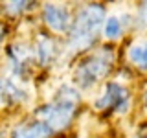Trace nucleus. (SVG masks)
<instances>
[{
    "mask_svg": "<svg viewBox=\"0 0 147 138\" xmlns=\"http://www.w3.org/2000/svg\"><path fill=\"white\" fill-rule=\"evenodd\" d=\"M0 92H2L6 98H9L11 101H24L30 98L28 90L15 79H0Z\"/></svg>",
    "mask_w": 147,
    "mask_h": 138,
    "instance_id": "obj_7",
    "label": "nucleus"
},
{
    "mask_svg": "<svg viewBox=\"0 0 147 138\" xmlns=\"http://www.w3.org/2000/svg\"><path fill=\"white\" fill-rule=\"evenodd\" d=\"M53 57V43L46 37H40L37 43V59L40 64H48L50 59Z\"/></svg>",
    "mask_w": 147,
    "mask_h": 138,
    "instance_id": "obj_10",
    "label": "nucleus"
},
{
    "mask_svg": "<svg viewBox=\"0 0 147 138\" xmlns=\"http://www.w3.org/2000/svg\"><path fill=\"white\" fill-rule=\"evenodd\" d=\"M129 61L136 68L147 72V39H140L129 46Z\"/></svg>",
    "mask_w": 147,
    "mask_h": 138,
    "instance_id": "obj_6",
    "label": "nucleus"
},
{
    "mask_svg": "<svg viewBox=\"0 0 147 138\" xmlns=\"http://www.w3.org/2000/svg\"><path fill=\"white\" fill-rule=\"evenodd\" d=\"M77 101H79V96H77L76 89H72L68 85H63L57 92V98L50 105L40 109L37 112V116L52 131H61V129H64L70 123L74 112H76Z\"/></svg>",
    "mask_w": 147,
    "mask_h": 138,
    "instance_id": "obj_1",
    "label": "nucleus"
},
{
    "mask_svg": "<svg viewBox=\"0 0 147 138\" xmlns=\"http://www.w3.org/2000/svg\"><path fill=\"white\" fill-rule=\"evenodd\" d=\"M28 6H30L28 2H7V4H6V9L11 13V15H17V13H20V11H24V9H28Z\"/></svg>",
    "mask_w": 147,
    "mask_h": 138,
    "instance_id": "obj_11",
    "label": "nucleus"
},
{
    "mask_svg": "<svg viewBox=\"0 0 147 138\" xmlns=\"http://www.w3.org/2000/svg\"><path fill=\"white\" fill-rule=\"evenodd\" d=\"M0 33H2V30H0ZM0 41H2V35H0Z\"/></svg>",
    "mask_w": 147,
    "mask_h": 138,
    "instance_id": "obj_15",
    "label": "nucleus"
},
{
    "mask_svg": "<svg viewBox=\"0 0 147 138\" xmlns=\"http://www.w3.org/2000/svg\"><path fill=\"white\" fill-rule=\"evenodd\" d=\"M110 66H112V52L110 48H103L79 64V68L76 70V83L83 89H90L107 76Z\"/></svg>",
    "mask_w": 147,
    "mask_h": 138,
    "instance_id": "obj_3",
    "label": "nucleus"
},
{
    "mask_svg": "<svg viewBox=\"0 0 147 138\" xmlns=\"http://www.w3.org/2000/svg\"><path fill=\"white\" fill-rule=\"evenodd\" d=\"M129 105H131V96H129V90L119 83H109L105 87V92L96 99L94 107L98 110L103 109H114L119 114H125L129 110Z\"/></svg>",
    "mask_w": 147,
    "mask_h": 138,
    "instance_id": "obj_4",
    "label": "nucleus"
},
{
    "mask_svg": "<svg viewBox=\"0 0 147 138\" xmlns=\"http://www.w3.org/2000/svg\"><path fill=\"white\" fill-rule=\"evenodd\" d=\"M103 31H105V37H107V39H119L121 33H123V20H121V17H118V15L109 17L107 20H105Z\"/></svg>",
    "mask_w": 147,
    "mask_h": 138,
    "instance_id": "obj_9",
    "label": "nucleus"
},
{
    "mask_svg": "<svg viewBox=\"0 0 147 138\" xmlns=\"http://www.w3.org/2000/svg\"><path fill=\"white\" fill-rule=\"evenodd\" d=\"M44 20L50 26V30L55 33H64L70 28L72 18L68 9L63 4H46L44 6Z\"/></svg>",
    "mask_w": 147,
    "mask_h": 138,
    "instance_id": "obj_5",
    "label": "nucleus"
},
{
    "mask_svg": "<svg viewBox=\"0 0 147 138\" xmlns=\"http://www.w3.org/2000/svg\"><path fill=\"white\" fill-rule=\"evenodd\" d=\"M144 105H145V110H147V89H145V94H144Z\"/></svg>",
    "mask_w": 147,
    "mask_h": 138,
    "instance_id": "obj_13",
    "label": "nucleus"
},
{
    "mask_svg": "<svg viewBox=\"0 0 147 138\" xmlns=\"http://www.w3.org/2000/svg\"><path fill=\"white\" fill-rule=\"evenodd\" d=\"M50 133H52V129L46 125V123L37 122V123H31V125L18 127L13 133V138H46Z\"/></svg>",
    "mask_w": 147,
    "mask_h": 138,
    "instance_id": "obj_8",
    "label": "nucleus"
},
{
    "mask_svg": "<svg viewBox=\"0 0 147 138\" xmlns=\"http://www.w3.org/2000/svg\"><path fill=\"white\" fill-rule=\"evenodd\" d=\"M138 24H140V28H147V2L140 9V15H138Z\"/></svg>",
    "mask_w": 147,
    "mask_h": 138,
    "instance_id": "obj_12",
    "label": "nucleus"
},
{
    "mask_svg": "<svg viewBox=\"0 0 147 138\" xmlns=\"http://www.w3.org/2000/svg\"><path fill=\"white\" fill-rule=\"evenodd\" d=\"M136 138H147V135H142V136H136Z\"/></svg>",
    "mask_w": 147,
    "mask_h": 138,
    "instance_id": "obj_14",
    "label": "nucleus"
},
{
    "mask_svg": "<svg viewBox=\"0 0 147 138\" xmlns=\"http://www.w3.org/2000/svg\"><path fill=\"white\" fill-rule=\"evenodd\" d=\"M105 18V9L99 4H90L85 6L79 11L77 18L74 20L72 26V35H70V50H85L86 46L94 43L98 37Z\"/></svg>",
    "mask_w": 147,
    "mask_h": 138,
    "instance_id": "obj_2",
    "label": "nucleus"
}]
</instances>
